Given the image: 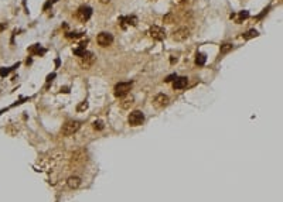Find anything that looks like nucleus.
Instances as JSON below:
<instances>
[{
	"mask_svg": "<svg viewBox=\"0 0 283 202\" xmlns=\"http://www.w3.org/2000/svg\"><path fill=\"white\" fill-rule=\"evenodd\" d=\"M79 127H81V123L79 122H77V120H68L67 123L62 126V134L64 136H72L74 133H77L78 130H79Z\"/></svg>",
	"mask_w": 283,
	"mask_h": 202,
	"instance_id": "obj_1",
	"label": "nucleus"
},
{
	"mask_svg": "<svg viewBox=\"0 0 283 202\" xmlns=\"http://www.w3.org/2000/svg\"><path fill=\"white\" fill-rule=\"evenodd\" d=\"M132 86H133L132 82H120V84H118L115 86V96H118V98L126 96L129 93V91L132 89Z\"/></svg>",
	"mask_w": 283,
	"mask_h": 202,
	"instance_id": "obj_2",
	"label": "nucleus"
},
{
	"mask_svg": "<svg viewBox=\"0 0 283 202\" xmlns=\"http://www.w3.org/2000/svg\"><path fill=\"white\" fill-rule=\"evenodd\" d=\"M95 61V55L89 51H85L81 57H79V65L82 66L84 69H88Z\"/></svg>",
	"mask_w": 283,
	"mask_h": 202,
	"instance_id": "obj_3",
	"label": "nucleus"
},
{
	"mask_svg": "<svg viewBox=\"0 0 283 202\" xmlns=\"http://www.w3.org/2000/svg\"><path fill=\"white\" fill-rule=\"evenodd\" d=\"M188 37H190V28H187V27H180V28H177V30L173 33V35H171V38H173L174 41H179V43L186 41Z\"/></svg>",
	"mask_w": 283,
	"mask_h": 202,
	"instance_id": "obj_4",
	"label": "nucleus"
},
{
	"mask_svg": "<svg viewBox=\"0 0 283 202\" xmlns=\"http://www.w3.org/2000/svg\"><path fill=\"white\" fill-rule=\"evenodd\" d=\"M91 16H92V9H91L89 6H81L78 9L77 17L79 21H82V23L88 21V20L91 19Z\"/></svg>",
	"mask_w": 283,
	"mask_h": 202,
	"instance_id": "obj_5",
	"label": "nucleus"
},
{
	"mask_svg": "<svg viewBox=\"0 0 283 202\" xmlns=\"http://www.w3.org/2000/svg\"><path fill=\"white\" fill-rule=\"evenodd\" d=\"M144 120V115L140 110H133L129 115V124L130 126H140Z\"/></svg>",
	"mask_w": 283,
	"mask_h": 202,
	"instance_id": "obj_6",
	"label": "nucleus"
},
{
	"mask_svg": "<svg viewBox=\"0 0 283 202\" xmlns=\"http://www.w3.org/2000/svg\"><path fill=\"white\" fill-rule=\"evenodd\" d=\"M149 35L153 40L160 41V40H163L166 37V31H164V28H161V27H159V26H152L149 28Z\"/></svg>",
	"mask_w": 283,
	"mask_h": 202,
	"instance_id": "obj_7",
	"label": "nucleus"
},
{
	"mask_svg": "<svg viewBox=\"0 0 283 202\" xmlns=\"http://www.w3.org/2000/svg\"><path fill=\"white\" fill-rule=\"evenodd\" d=\"M97 41L101 47H108L113 43V35L110 33H101V34H98Z\"/></svg>",
	"mask_w": 283,
	"mask_h": 202,
	"instance_id": "obj_8",
	"label": "nucleus"
},
{
	"mask_svg": "<svg viewBox=\"0 0 283 202\" xmlns=\"http://www.w3.org/2000/svg\"><path fill=\"white\" fill-rule=\"evenodd\" d=\"M81 178L78 175H71V177H68V180H67V185H68V188H71V189H77V188H79V185H81Z\"/></svg>",
	"mask_w": 283,
	"mask_h": 202,
	"instance_id": "obj_9",
	"label": "nucleus"
},
{
	"mask_svg": "<svg viewBox=\"0 0 283 202\" xmlns=\"http://www.w3.org/2000/svg\"><path fill=\"white\" fill-rule=\"evenodd\" d=\"M187 84H188V78L187 76H177L174 79L173 88L174 89H183V88L187 86Z\"/></svg>",
	"mask_w": 283,
	"mask_h": 202,
	"instance_id": "obj_10",
	"label": "nucleus"
},
{
	"mask_svg": "<svg viewBox=\"0 0 283 202\" xmlns=\"http://www.w3.org/2000/svg\"><path fill=\"white\" fill-rule=\"evenodd\" d=\"M85 160H86V154H85L84 151H77L74 156H72V164H79V163H84Z\"/></svg>",
	"mask_w": 283,
	"mask_h": 202,
	"instance_id": "obj_11",
	"label": "nucleus"
},
{
	"mask_svg": "<svg viewBox=\"0 0 283 202\" xmlns=\"http://www.w3.org/2000/svg\"><path fill=\"white\" fill-rule=\"evenodd\" d=\"M155 102H156L157 106H166V105L168 103L167 95H164V93H159V95L155 98Z\"/></svg>",
	"mask_w": 283,
	"mask_h": 202,
	"instance_id": "obj_12",
	"label": "nucleus"
},
{
	"mask_svg": "<svg viewBox=\"0 0 283 202\" xmlns=\"http://www.w3.org/2000/svg\"><path fill=\"white\" fill-rule=\"evenodd\" d=\"M120 23H122L123 27H125V23H126L128 26H136V24H137V19H136L135 16H130V17H122V19H120Z\"/></svg>",
	"mask_w": 283,
	"mask_h": 202,
	"instance_id": "obj_13",
	"label": "nucleus"
},
{
	"mask_svg": "<svg viewBox=\"0 0 283 202\" xmlns=\"http://www.w3.org/2000/svg\"><path fill=\"white\" fill-rule=\"evenodd\" d=\"M28 52H30V54H34V55H40V54H44L45 50L44 48H41L38 44H34L33 47L28 48Z\"/></svg>",
	"mask_w": 283,
	"mask_h": 202,
	"instance_id": "obj_14",
	"label": "nucleus"
},
{
	"mask_svg": "<svg viewBox=\"0 0 283 202\" xmlns=\"http://www.w3.org/2000/svg\"><path fill=\"white\" fill-rule=\"evenodd\" d=\"M231 17H234V16H231ZM248 17H249V13L244 10V12H241V13L235 17V23H237V24H241V23H242L245 19H248Z\"/></svg>",
	"mask_w": 283,
	"mask_h": 202,
	"instance_id": "obj_15",
	"label": "nucleus"
},
{
	"mask_svg": "<svg viewBox=\"0 0 283 202\" xmlns=\"http://www.w3.org/2000/svg\"><path fill=\"white\" fill-rule=\"evenodd\" d=\"M205 61H207L205 54H201V52L197 54V58H195V64H197V65H200V66L204 65V64H205Z\"/></svg>",
	"mask_w": 283,
	"mask_h": 202,
	"instance_id": "obj_16",
	"label": "nucleus"
},
{
	"mask_svg": "<svg viewBox=\"0 0 283 202\" xmlns=\"http://www.w3.org/2000/svg\"><path fill=\"white\" fill-rule=\"evenodd\" d=\"M258 35H259V33H258L256 30H249V31H246V33L244 34V38L245 40H251V38L258 37Z\"/></svg>",
	"mask_w": 283,
	"mask_h": 202,
	"instance_id": "obj_17",
	"label": "nucleus"
},
{
	"mask_svg": "<svg viewBox=\"0 0 283 202\" xmlns=\"http://www.w3.org/2000/svg\"><path fill=\"white\" fill-rule=\"evenodd\" d=\"M17 66H19V64H16L13 68H0V76H6V75H9V72L13 71L14 68H17Z\"/></svg>",
	"mask_w": 283,
	"mask_h": 202,
	"instance_id": "obj_18",
	"label": "nucleus"
},
{
	"mask_svg": "<svg viewBox=\"0 0 283 202\" xmlns=\"http://www.w3.org/2000/svg\"><path fill=\"white\" fill-rule=\"evenodd\" d=\"M133 105V98H130V99H125L122 102V107L123 109H129L130 106Z\"/></svg>",
	"mask_w": 283,
	"mask_h": 202,
	"instance_id": "obj_19",
	"label": "nucleus"
},
{
	"mask_svg": "<svg viewBox=\"0 0 283 202\" xmlns=\"http://www.w3.org/2000/svg\"><path fill=\"white\" fill-rule=\"evenodd\" d=\"M92 126H94V129H95V130H102L103 127H105V126H103V122H101V120H97V122H94V124H92Z\"/></svg>",
	"mask_w": 283,
	"mask_h": 202,
	"instance_id": "obj_20",
	"label": "nucleus"
},
{
	"mask_svg": "<svg viewBox=\"0 0 283 202\" xmlns=\"http://www.w3.org/2000/svg\"><path fill=\"white\" fill-rule=\"evenodd\" d=\"M232 50V45L231 44H224V45L221 47V54H225V52L231 51Z\"/></svg>",
	"mask_w": 283,
	"mask_h": 202,
	"instance_id": "obj_21",
	"label": "nucleus"
},
{
	"mask_svg": "<svg viewBox=\"0 0 283 202\" xmlns=\"http://www.w3.org/2000/svg\"><path fill=\"white\" fill-rule=\"evenodd\" d=\"M81 35H82V33H68L67 34L68 38H78V37H81Z\"/></svg>",
	"mask_w": 283,
	"mask_h": 202,
	"instance_id": "obj_22",
	"label": "nucleus"
},
{
	"mask_svg": "<svg viewBox=\"0 0 283 202\" xmlns=\"http://www.w3.org/2000/svg\"><path fill=\"white\" fill-rule=\"evenodd\" d=\"M176 78H177V75H176V74H173V75H170V76H167V78L164 79V81H166V82H171V81H174V79H176Z\"/></svg>",
	"mask_w": 283,
	"mask_h": 202,
	"instance_id": "obj_23",
	"label": "nucleus"
},
{
	"mask_svg": "<svg viewBox=\"0 0 283 202\" xmlns=\"http://www.w3.org/2000/svg\"><path fill=\"white\" fill-rule=\"evenodd\" d=\"M88 107V103L86 102H84V103L81 105V106H78V110H84V109H86Z\"/></svg>",
	"mask_w": 283,
	"mask_h": 202,
	"instance_id": "obj_24",
	"label": "nucleus"
},
{
	"mask_svg": "<svg viewBox=\"0 0 283 202\" xmlns=\"http://www.w3.org/2000/svg\"><path fill=\"white\" fill-rule=\"evenodd\" d=\"M6 27H7V24H6V23H3V24H0V31H1V30H4Z\"/></svg>",
	"mask_w": 283,
	"mask_h": 202,
	"instance_id": "obj_25",
	"label": "nucleus"
}]
</instances>
